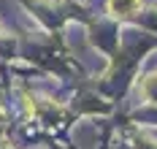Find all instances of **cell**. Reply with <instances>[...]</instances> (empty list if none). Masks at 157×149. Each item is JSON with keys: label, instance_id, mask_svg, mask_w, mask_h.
<instances>
[{"label": "cell", "instance_id": "1", "mask_svg": "<svg viewBox=\"0 0 157 149\" xmlns=\"http://www.w3.org/2000/svg\"><path fill=\"white\" fill-rule=\"evenodd\" d=\"M106 8L114 19H130L141 11V0H109Z\"/></svg>", "mask_w": 157, "mask_h": 149}, {"label": "cell", "instance_id": "2", "mask_svg": "<svg viewBox=\"0 0 157 149\" xmlns=\"http://www.w3.org/2000/svg\"><path fill=\"white\" fill-rule=\"evenodd\" d=\"M144 95H146L149 103H157V73L144 79Z\"/></svg>", "mask_w": 157, "mask_h": 149}]
</instances>
